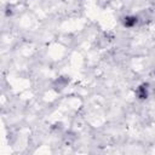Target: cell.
Wrapping results in <instances>:
<instances>
[{
	"label": "cell",
	"instance_id": "obj_2",
	"mask_svg": "<svg viewBox=\"0 0 155 155\" xmlns=\"http://www.w3.org/2000/svg\"><path fill=\"white\" fill-rule=\"evenodd\" d=\"M122 23H124L125 27L131 28V27H133V25L137 23V17H134V16H127V17L124 18Z\"/></svg>",
	"mask_w": 155,
	"mask_h": 155
},
{
	"label": "cell",
	"instance_id": "obj_1",
	"mask_svg": "<svg viewBox=\"0 0 155 155\" xmlns=\"http://www.w3.org/2000/svg\"><path fill=\"white\" fill-rule=\"evenodd\" d=\"M137 97L139 99H145L148 96H149V85L148 84H142L137 87Z\"/></svg>",
	"mask_w": 155,
	"mask_h": 155
}]
</instances>
